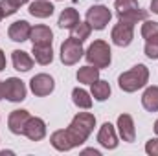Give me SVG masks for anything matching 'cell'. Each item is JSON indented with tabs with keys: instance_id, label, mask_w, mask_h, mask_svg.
<instances>
[{
	"instance_id": "obj_14",
	"label": "cell",
	"mask_w": 158,
	"mask_h": 156,
	"mask_svg": "<svg viewBox=\"0 0 158 156\" xmlns=\"http://www.w3.org/2000/svg\"><path fill=\"white\" fill-rule=\"evenodd\" d=\"M118 130H119V136L123 142H134L136 138V130H134V121L129 114H121L118 117Z\"/></svg>"
},
{
	"instance_id": "obj_18",
	"label": "cell",
	"mask_w": 158,
	"mask_h": 156,
	"mask_svg": "<svg viewBox=\"0 0 158 156\" xmlns=\"http://www.w3.org/2000/svg\"><path fill=\"white\" fill-rule=\"evenodd\" d=\"M142 105L149 112H158V86H149L142 96Z\"/></svg>"
},
{
	"instance_id": "obj_37",
	"label": "cell",
	"mask_w": 158,
	"mask_h": 156,
	"mask_svg": "<svg viewBox=\"0 0 158 156\" xmlns=\"http://www.w3.org/2000/svg\"><path fill=\"white\" fill-rule=\"evenodd\" d=\"M4 18V13H2V7H0V20Z\"/></svg>"
},
{
	"instance_id": "obj_26",
	"label": "cell",
	"mask_w": 158,
	"mask_h": 156,
	"mask_svg": "<svg viewBox=\"0 0 158 156\" xmlns=\"http://www.w3.org/2000/svg\"><path fill=\"white\" fill-rule=\"evenodd\" d=\"M114 7H116L118 17H121V15H125V13H129V11L138 9L140 6H138V0H116Z\"/></svg>"
},
{
	"instance_id": "obj_9",
	"label": "cell",
	"mask_w": 158,
	"mask_h": 156,
	"mask_svg": "<svg viewBox=\"0 0 158 156\" xmlns=\"http://www.w3.org/2000/svg\"><path fill=\"white\" fill-rule=\"evenodd\" d=\"M24 136H28L31 142H40L46 136V123L40 117H30L24 129Z\"/></svg>"
},
{
	"instance_id": "obj_3",
	"label": "cell",
	"mask_w": 158,
	"mask_h": 156,
	"mask_svg": "<svg viewBox=\"0 0 158 156\" xmlns=\"http://www.w3.org/2000/svg\"><path fill=\"white\" fill-rule=\"evenodd\" d=\"M85 57L88 64L96 68H107L110 64V48L105 40H94L88 46V50L85 51Z\"/></svg>"
},
{
	"instance_id": "obj_27",
	"label": "cell",
	"mask_w": 158,
	"mask_h": 156,
	"mask_svg": "<svg viewBox=\"0 0 158 156\" xmlns=\"http://www.w3.org/2000/svg\"><path fill=\"white\" fill-rule=\"evenodd\" d=\"M142 37L145 40L153 39V37H158V22H155V20H145L142 24Z\"/></svg>"
},
{
	"instance_id": "obj_32",
	"label": "cell",
	"mask_w": 158,
	"mask_h": 156,
	"mask_svg": "<svg viewBox=\"0 0 158 156\" xmlns=\"http://www.w3.org/2000/svg\"><path fill=\"white\" fill-rule=\"evenodd\" d=\"M6 68V55H4V51L0 50V72Z\"/></svg>"
},
{
	"instance_id": "obj_28",
	"label": "cell",
	"mask_w": 158,
	"mask_h": 156,
	"mask_svg": "<svg viewBox=\"0 0 158 156\" xmlns=\"http://www.w3.org/2000/svg\"><path fill=\"white\" fill-rule=\"evenodd\" d=\"M145 55L149 59H158V37L145 40Z\"/></svg>"
},
{
	"instance_id": "obj_17",
	"label": "cell",
	"mask_w": 158,
	"mask_h": 156,
	"mask_svg": "<svg viewBox=\"0 0 158 156\" xmlns=\"http://www.w3.org/2000/svg\"><path fill=\"white\" fill-rule=\"evenodd\" d=\"M50 142H52V145H53V149H57V151H70V149H74V145H72V140H70V136H68V132L66 130H55L53 134H52V138H50Z\"/></svg>"
},
{
	"instance_id": "obj_12",
	"label": "cell",
	"mask_w": 158,
	"mask_h": 156,
	"mask_svg": "<svg viewBox=\"0 0 158 156\" xmlns=\"http://www.w3.org/2000/svg\"><path fill=\"white\" fill-rule=\"evenodd\" d=\"M53 39V33L48 26L39 24L35 28H31V33H30V40L33 42V46H50Z\"/></svg>"
},
{
	"instance_id": "obj_21",
	"label": "cell",
	"mask_w": 158,
	"mask_h": 156,
	"mask_svg": "<svg viewBox=\"0 0 158 156\" xmlns=\"http://www.w3.org/2000/svg\"><path fill=\"white\" fill-rule=\"evenodd\" d=\"M33 57L39 64H50L53 61V50L50 46H33Z\"/></svg>"
},
{
	"instance_id": "obj_34",
	"label": "cell",
	"mask_w": 158,
	"mask_h": 156,
	"mask_svg": "<svg viewBox=\"0 0 158 156\" xmlns=\"http://www.w3.org/2000/svg\"><path fill=\"white\" fill-rule=\"evenodd\" d=\"M83 154H94V156H99V151H94V149H86V151H83Z\"/></svg>"
},
{
	"instance_id": "obj_24",
	"label": "cell",
	"mask_w": 158,
	"mask_h": 156,
	"mask_svg": "<svg viewBox=\"0 0 158 156\" xmlns=\"http://www.w3.org/2000/svg\"><path fill=\"white\" fill-rule=\"evenodd\" d=\"M72 99L74 103L77 105L79 109H90L92 107V99H90V94L83 88H74L72 92Z\"/></svg>"
},
{
	"instance_id": "obj_11",
	"label": "cell",
	"mask_w": 158,
	"mask_h": 156,
	"mask_svg": "<svg viewBox=\"0 0 158 156\" xmlns=\"http://www.w3.org/2000/svg\"><path fill=\"white\" fill-rule=\"evenodd\" d=\"M30 112L28 110H13L9 114L7 119V125H9V130L13 134H24V129H26V123L30 119Z\"/></svg>"
},
{
	"instance_id": "obj_19",
	"label": "cell",
	"mask_w": 158,
	"mask_h": 156,
	"mask_svg": "<svg viewBox=\"0 0 158 156\" xmlns=\"http://www.w3.org/2000/svg\"><path fill=\"white\" fill-rule=\"evenodd\" d=\"M79 22V13L74 9V7H66L63 13H61V17H59V28H66V30H72L76 24Z\"/></svg>"
},
{
	"instance_id": "obj_2",
	"label": "cell",
	"mask_w": 158,
	"mask_h": 156,
	"mask_svg": "<svg viewBox=\"0 0 158 156\" xmlns=\"http://www.w3.org/2000/svg\"><path fill=\"white\" fill-rule=\"evenodd\" d=\"M149 81V70L145 64H136L132 66L129 72H123L118 77V84L123 92H136L140 88H143Z\"/></svg>"
},
{
	"instance_id": "obj_29",
	"label": "cell",
	"mask_w": 158,
	"mask_h": 156,
	"mask_svg": "<svg viewBox=\"0 0 158 156\" xmlns=\"http://www.w3.org/2000/svg\"><path fill=\"white\" fill-rule=\"evenodd\" d=\"M145 153L151 156H158V138H151L145 145Z\"/></svg>"
},
{
	"instance_id": "obj_5",
	"label": "cell",
	"mask_w": 158,
	"mask_h": 156,
	"mask_svg": "<svg viewBox=\"0 0 158 156\" xmlns=\"http://www.w3.org/2000/svg\"><path fill=\"white\" fill-rule=\"evenodd\" d=\"M83 53H85V50H83V46H81V42L76 39H66L63 44H61V61H63V64H66V66H72V64H76L79 59L83 57Z\"/></svg>"
},
{
	"instance_id": "obj_7",
	"label": "cell",
	"mask_w": 158,
	"mask_h": 156,
	"mask_svg": "<svg viewBox=\"0 0 158 156\" xmlns=\"http://www.w3.org/2000/svg\"><path fill=\"white\" fill-rule=\"evenodd\" d=\"M110 39L116 46H129L132 39H134V24H127V22H121L112 28V33H110Z\"/></svg>"
},
{
	"instance_id": "obj_30",
	"label": "cell",
	"mask_w": 158,
	"mask_h": 156,
	"mask_svg": "<svg viewBox=\"0 0 158 156\" xmlns=\"http://www.w3.org/2000/svg\"><path fill=\"white\" fill-rule=\"evenodd\" d=\"M0 7H2V13H4V17H9V15H13V13H17V7H13L7 0H2L0 2Z\"/></svg>"
},
{
	"instance_id": "obj_22",
	"label": "cell",
	"mask_w": 158,
	"mask_h": 156,
	"mask_svg": "<svg viewBox=\"0 0 158 156\" xmlns=\"http://www.w3.org/2000/svg\"><path fill=\"white\" fill-rule=\"evenodd\" d=\"M92 96L98 99V101H105V99H109V96H110V84L107 83V81H94L92 83Z\"/></svg>"
},
{
	"instance_id": "obj_36",
	"label": "cell",
	"mask_w": 158,
	"mask_h": 156,
	"mask_svg": "<svg viewBox=\"0 0 158 156\" xmlns=\"http://www.w3.org/2000/svg\"><path fill=\"white\" fill-rule=\"evenodd\" d=\"M155 132L158 134V119H156V123H155Z\"/></svg>"
},
{
	"instance_id": "obj_15",
	"label": "cell",
	"mask_w": 158,
	"mask_h": 156,
	"mask_svg": "<svg viewBox=\"0 0 158 156\" xmlns=\"http://www.w3.org/2000/svg\"><path fill=\"white\" fill-rule=\"evenodd\" d=\"M53 9H55L53 4H50L48 0H35V2L30 4V15H33L37 18H48V17H52Z\"/></svg>"
},
{
	"instance_id": "obj_16",
	"label": "cell",
	"mask_w": 158,
	"mask_h": 156,
	"mask_svg": "<svg viewBox=\"0 0 158 156\" xmlns=\"http://www.w3.org/2000/svg\"><path fill=\"white\" fill-rule=\"evenodd\" d=\"M11 59H13L15 70H19V72H28V70L33 68V59L26 51H22V50H15L11 53Z\"/></svg>"
},
{
	"instance_id": "obj_13",
	"label": "cell",
	"mask_w": 158,
	"mask_h": 156,
	"mask_svg": "<svg viewBox=\"0 0 158 156\" xmlns=\"http://www.w3.org/2000/svg\"><path fill=\"white\" fill-rule=\"evenodd\" d=\"M30 33H31V26L26 22V20H17L9 26V39L15 40V42H24V40L30 39Z\"/></svg>"
},
{
	"instance_id": "obj_33",
	"label": "cell",
	"mask_w": 158,
	"mask_h": 156,
	"mask_svg": "<svg viewBox=\"0 0 158 156\" xmlns=\"http://www.w3.org/2000/svg\"><path fill=\"white\" fill-rule=\"evenodd\" d=\"M151 11L158 15V0H153V2H151Z\"/></svg>"
},
{
	"instance_id": "obj_25",
	"label": "cell",
	"mask_w": 158,
	"mask_h": 156,
	"mask_svg": "<svg viewBox=\"0 0 158 156\" xmlns=\"http://www.w3.org/2000/svg\"><path fill=\"white\" fill-rule=\"evenodd\" d=\"M121 22H127V24H136V22H140V20H147V11H143V9H134V11H129V13H125V15H121L118 17Z\"/></svg>"
},
{
	"instance_id": "obj_1",
	"label": "cell",
	"mask_w": 158,
	"mask_h": 156,
	"mask_svg": "<svg viewBox=\"0 0 158 156\" xmlns=\"http://www.w3.org/2000/svg\"><path fill=\"white\" fill-rule=\"evenodd\" d=\"M94 125H96V117L90 112H79L77 116H74L70 127L66 129L74 147H79V145H83L86 142V138L94 130Z\"/></svg>"
},
{
	"instance_id": "obj_8",
	"label": "cell",
	"mask_w": 158,
	"mask_h": 156,
	"mask_svg": "<svg viewBox=\"0 0 158 156\" xmlns=\"http://www.w3.org/2000/svg\"><path fill=\"white\" fill-rule=\"evenodd\" d=\"M53 86H55V83H53V79L50 77L48 74H37L35 77H31V81H30L31 92L35 96H39V97H44V96L52 94Z\"/></svg>"
},
{
	"instance_id": "obj_6",
	"label": "cell",
	"mask_w": 158,
	"mask_h": 156,
	"mask_svg": "<svg viewBox=\"0 0 158 156\" xmlns=\"http://www.w3.org/2000/svg\"><path fill=\"white\" fill-rule=\"evenodd\" d=\"M4 97L13 101V103L24 101L26 99V86H24V83L17 77L6 79L4 81Z\"/></svg>"
},
{
	"instance_id": "obj_31",
	"label": "cell",
	"mask_w": 158,
	"mask_h": 156,
	"mask_svg": "<svg viewBox=\"0 0 158 156\" xmlns=\"http://www.w3.org/2000/svg\"><path fill=\"white\" fill-rule=\"evenodd\" d=\"M7 2H9V4H11L13 7H17V9H19V7H20L22 4H26L28 0H7Z\"/></svg>"
},
{
	"instance_id": "obj_35",
	"label": "cell",
	"mask_w": 158,
	"mask_h": 156,
	"mask_svg": "<svg viewBox=\"0 0 158 156\" xmlns=\"http://www.w3.org/2000/svg\"><path fill=\"white\" fill-rule=\"evenodd\" d=\"M4 97V81H0V99Z\"/></svg>"
},
{
	"instance_id": "obj_20",
	"label": "cell",
	"mask_w": 158,
	"mask_h": 156,
	"mask_svg": "<svg viewBox=\"0 0 158 156\" xmlns=\"http://www.w3.org/2000/svg\"><path fill=\"white\" fill-rule=\"evenodd\" d=\"M99 79V68L88 64V66H83L77 70V81L83 84H92L94 81Z\"/></svg>"
},
{
	"instance_id": "obj_4",
	"label": "cell",
	"mask_w": 158,
	"mask_h": 156,
	"mask_svg": "<svg viewBox=\"0 0 158 156\" xmlns=\"http://www.w3.org/2000/svg\"><path fill=\"white\" fill-rule=\"evenodd\" d=\"M110 18H112L110 9L107 6H101V4L92 6L86 11V22L90 24L92 30H105L107 24L110 22Z\"/></svg>"
},
{
	"instance_id": "obj_23",
	"label": "cell",
	"mask_w": 158,
	"mask_h": 156,
	"mask_svg": "<svg viewBox=\"0 0 158 156\" xmlns=\"http://www.w3.org/2000/svg\"><path fill=\"white\" fill-rule=\"evenodd\" d=\"M90 31H92V28H90L88 22H77V24L70 30V37L79 40V42H83V40H86L90 37Z\"/></svg>"
},
{
	"instance_id": "obj_10",
	"label": "cell",
	"mask_w": 158,
	"mask_h": 156,
	"mask_svg": "<svg viewBox=\"0 0 158 156\" xmlns=\"http://www.w3.org/2000/svg\"><path fill=\"white\" fill-rule=\"evenodd\" d=\"M98 142L105 147V149H116L118 147V136L114 130V125L110 123H103L99 132H98Z\"/></svg>"
}]
</instances>
